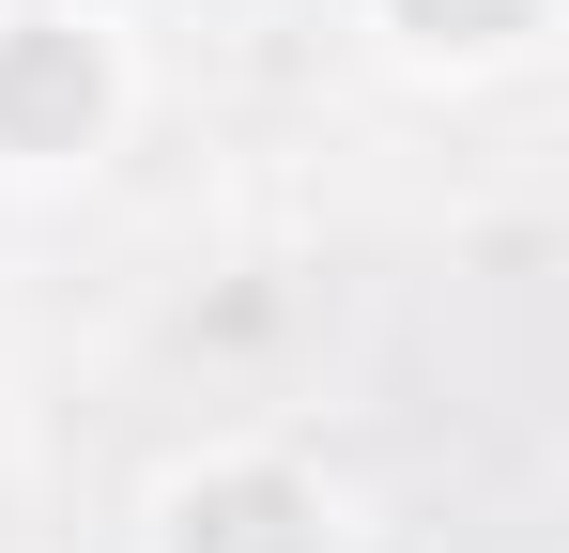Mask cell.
Returning <instances> with one entry per match:
<instances>
[{"mask_svg":"<svg viewBox=\"0 0 569 553\" xmlns=\"http://www.w3.org/2000/svg\"><path fill=\"white\" fill-rule=\"evenodd\" d=\"M400 62H447V78H508V62H539V31H555V0H355Z\"/></svg>","mask_w":569,"mask_h":553,"instance_id":"3","label":"cell"},{"mask_svg":"<svg viewBox=\"0 0 569 553\" xmlns=\"http://www.w3.org/2000/svg\"><path fill=\"white\" fill-rule=\"evenodd\" d=\"M154 553H355V507L278 446H216L154 492Z\"/></svg>","mask_w":569,"mask_h":553,"instance_id":"2","label":"cell"},{"mask_svg":"<svg viewBox=\"0 0 569 553\" xmlns=\"http://www.w3.org/2000/svg\"><path fill=\"white\" fill-rule=\"evenodd\" d=\"M139 108L108 0H0V170H93Z\"/></svg>","mask_w":569,"mask_h":553,"instance_id":"1","label":"cell"}]
</instances>
